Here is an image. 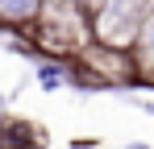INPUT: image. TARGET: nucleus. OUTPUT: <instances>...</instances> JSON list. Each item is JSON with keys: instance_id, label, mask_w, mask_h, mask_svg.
Masks as SVG:
<instances>
[{"instance_id": "f257e3e1", "label": "nucleus", "mask_w": 154, "mask_h": 149, "mask_svg": "<svg viewBox=\"0 0 154 149\" xmlns=\"http://www.w3.org/2000/svg\"><path fill=\"white\" fill-rule=\"evenodd\" d=\"M38 8V0H0V17H13V21H21Z\"/></svg>"}, {"instance_id": "f03ea898", "label": "nucleus", "mask_w": 154, "mask_h": 149, "mask_svg": "<svg viewBox=\"0 0 154 149\" xmlns=\"http://www.w3.org/2000/svg\"><path fill=\"white\" fill-rule=\"evenodd\" d=\"M38 79H42V87H58V66H42Z\"/></svg>"}, {"instance_id": "7ed1b4c3", "label": "nucleus", "mask_w": 154, "mask_h": 149, "mask_svg": "<svg viewBox=\"0 0 154 149\" xmlns=\"http://www.w3.org/2000/svg\"><path fill=\"white\" fill-rule=\"evenodd\" d=\"M129 149H146V145H129Z\"/></svg>"}]
</instances>
